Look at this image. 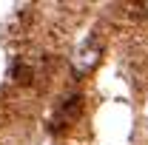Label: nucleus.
Wrapping results in <instances>:
<instances>
[{"instance_id":"f257e3e1","label":"nucleus","mask_w":148,"mask_h":145,"mask_svg":"<svg viewBox=\"0 0 148 145\" xmlns=\"http://www.w3.org/2000/svg\"><path fill=\"white\" fill-rule=\"evenodd\" d=\"M97 60H100V43H97L94 37H86V40L74 49V68H77V74L91 71Z\"/></svg>"},{"instance_id":"f03ea898","label":"nucleus","mask_w":148,"mask_h":145,"mask_svg":"<svg viewBox=\"0 0 148 145\" xmlns=\"http://www.w3.org/2000/svg\"><path fill=\"white\" fill-rule=\"evenodd\" d=\"M145 9H148V3H145Z\"/></svg>"}]
</instances>
